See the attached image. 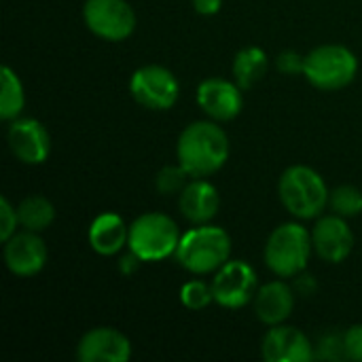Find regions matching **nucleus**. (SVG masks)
Segmentation results:
<instances>
[{"label":"nucleus","mask_w":362,"mask_h":362,"mask_svg":"<svg viewBox=\"0 0 362 362\" xmlns=\"http://www.w3.org/2000/svg\"><path fill=\"white\" fill-rule=\"evenodd\" d=\"M229 138L218 121H195L187 125L176 144L178 163L191 178L216 174L229 159Z\"/></svg>","instance_id":"1"},{"label":"nucleus","mask_w":362,"mask_h":362,"mask_svg":"<svg viewBox=\"0 0 362 362\" xmlns=\"http://www.w3.org/2000/svg\"><path fill=\"white\" fill-rule=\"evenodd\" d=\"M174 257L195 276L214 274L231 259V238L218 225H195L182 233Z\"/></svg>","instance_id":"2"},{"label":"nucleus","mask_w":362,"mask_h":362,"mask_svg":"<svg viewBox=\"0 0 362 362\" xmlns=\"http://www.w3.org/2000/svg\"><path fill=\"white\" fill-rule=\"evenodd\" d=\"M282 206L301 221L318 218L329 206V187L325 178L310 165H291L282 172L278 182Z\"/></svg>","instance_id":"3"},{"label":"nucleus","mask_w":362,"mask_h":362,"mask_svg":"<svg viewBox=\"0 0 362 362\" xmlns=\"http://www.w3.org/2000/svg\"><path fill=\"white\" fill-rule=\"evenodd\" d=\"M312 252V231H308L301 223H282L267 238L263 259L274 276L297 278L305 272Z\"/></svg>","instance_id":"4"},{"label":"nucleus","mask_w":362,"mask_h":362,"mask_svg":"<svg viewBox=\"0 0 362 362\" xmlns=\"http://www.w3.org/2000/svg\"><path fill=\"white\" fill-rule=\"evenodd\" d=\"M180 238L182 233L174 218L161 212H146L129 225L127 248L138 255L142 263H157L176 255Z\"/></svg>","instance_id":"5"},{"label":"nucleus","mask_w":362,"mask_h":362,"mask_svg":"<svg viewBox=\"0 0 362 362\" xmlns=\"http://www.w3.org/2000/svg\"><path fill=\"white\" fill-rule=\"evenodd\" d=\"M358 72V57L344 45H320L305 55L303 74L320 91H339L348 87Z\"/></svg>","instance_id":"6"},{"label":"nucleus","mask_w":362,"mask_h":362,"mask_svg":"<svg viewBox=\"0 0 362 362\" xmlns=\"http://www.w3.org/2000/svg\"><path fill=\"white\" fill-rule=\"evenodd\" d=\"M132 98L148 110H170L180 95V83L176 74L159 64L138 68L129 78Z\"/></svg>","instance_id":"7"},{"label":"nucleus","mask_w":362,"mask_h":362,"mask_svg":"<svg viewBox=\"0 0 362 362\" xmlns=\"http://www.w3.org/2000/svg\"><path fill=\"white\" fill-rule=\"evenodd\" d=\"M83 19L91 34L108 42H121L136 30V13L127 0H85Z\"/></svg>","instance_id":"8"},{"label":"nucleus","mask_w":362,"mask_h":362,"mask_svg":"<svg viewBox=\"0 0 362 362\" xmlns=\"http://www.w3.org/2000/svg\"><path fill=\"white\" fill-rule=\"evenodd\" d=\"M214 303L227 310H240L248 305L257 295V274L255 269L240 259H229L212 278Z\"/></svg>","instance_id":"9"},{"label":"nucleus","mask_w":362,"mask_h":362,"mask_svg":"<svg viewBox=\"0 0 362 362\" xmlns=\"http://www.w3.org/2000/svg\"><path fill=\"white\" fill-rule=\"evenodd\" d=\"M242 91L244 89L235 81L210 76L197 85L195 98H197L199 108L212 121L225 123V121H233L242 112V108H244Z\"/></svg>","instance_id":"10"},{"label":"nucleus","mask_w":362,"mask_h":362,"mask_svg":"<svg viewBox=\"0 0 362 362\" xmlns=\"http://www.w3.org/2000/svg\"><path fill=\"white\" fill-rule=\"evenodd\" d=\"M11 153L25 165H40L51 153V136L36 119H13L6 132Z\"/></svg>","instance_id":"11"},{"label":"nucleus","mask_w":362,"mask_h":362,"mask_svg":"<svg viewBox=\"0 0 362 362\" xmlns=\"http://www.w3.org/2000/svg\"><path fill=\"white\" fill-rule=\"evenodd\" d=\"M314 252L327 263H344L354 250V231L348 218L339 214H329L316 221L312 229Z\"/></svg>","instance_id":"12"},{"label":"nucleus","mask_w":362,"mask_h":362,"mask_svg":"<svg viewBox=\"0 0 362 362\" xmlns=\"http://www.w3.org/2000/svg\"><path fill=\"white\" fill-rule=\"evenodd\" d=\"M47 244L36 231L23 229L4 242V263L6 269L17 278H32L47 265Z\"/></svg>","instance_id":"13"},{"label":"nucleus","mask_w":362,"mask_h":362,"mask_svg":"<svg viewBox=\"0 0 362 362\" xmlns=\"http://www.w3.org/2000/svg\"><path fill=\"white\" fill-rule=\"evenodd\" d=\"M261 354L267 362H310L316 358L310 337L284 322L269 327L261 344Z\"/></svg>","instance_id":"14"},{"label":"nucleus","mask_w":362,"mask_h":362,"mask_svg":"<svg viewBox=\"0 0 362 362\" xmlns=\"http://www.w3.org/2000/svg\"><path fill=\"white\" fill-rule=\"evenodd\" d=\"M76 358L81 362H127L132 358V344L119 329L95 327L78 339Z\"/></svg>","instance_id":"15"},{"label":"nucleus","mask_w":362,"mask_h":362,"mask_svg":"<svg viewBox=\"0 0 362 362\" xmlns=\"http://www.w3.org/2000/svg\"><path fill=\"white\" fill-rule=\"evenodd\" d=\"M178 208L191 225H206L218 214V189L206 178H191L178 195Z\"/></svg>","instance_id":"16"},{"label":"nucleus","mask_w":362,"mask_h":362,"mask_svg":"<svg viewBox=\"0 0 362 362\" xmlns=\"http://www.w3.org/2000/svg\"><path fill=\"white\" fill-rule=\"evenodd\" d=\"M252 303L257 318L267 327H276L291 318L295 310V291L284 280H272L257 291Z\"/></svg>","instance_id":"17"},{"label":"nucleus","mask_w":362,"mask_h":362,"mask_svg":"<svg viewBox=\"0 0 362 362\" xmlns=\"http://www.w3.org/2000/svg\"><path fill=\"white\" fill-rule=\"evenodd\" d=\"M87 240L100 257H115L129 242V225L115 212H102L91 221Z\"/></svg>","instance_id":"18"},{"label":"nucleus","mask_w":362,"mask_h":362,"mask_svg":"<svg viewBox=\"0 0 362 362\" xmlns=\"http://www.w3.org/2000/svg\"><path fill=\"white\" fill-rule=\"evenodd\" d=\"M267 68H269L267 53L261 47H246L235 53L231 72H233V81L246 91L265 76Z\"/></svg>","instance_id":"19"},{"label":"nucleus","mask_w":362,"mask_h":362,"mask_svg":"<svg viewBox=\"0 0 362 362\" xmlns=\"http://www.w3.org/2000/svg\"><path fill=\"white\" fill-rule=\"evenodd\" d=\"M19 225L28 231L42 233L55 221V206L45 195H28L17 206Z\"/></svg>","instance_id":"20"},{"label":"nucleus","mask_w":362,"mask_h":362,"mask_svg":"<svg viewBox=\"0 0 362 362\" xmlns=\"http://www.w3.org/2000/svg\"><path fill=\"white\" fill-rule=\"evenodd\" d=\"M23 106H25L23 83L8 66H4L0 74V117L4 121H13L21 115Z\"/></svg>","instance_id":"21"},{"label":"nucleus","mask_w":362,"mask_h":362,"mask_svg":"<svg viewBox=\"0 0 362 362\" xmlns=\"http://www.w3.org/2000/svg\"><path fill=\"white\" fill-rule=\"evenodd\" d=\"M329 208L333 214H339L344 218H352L362 214V191L352 185L335 187L329 195Z\"/></svg>","instance_id":"22"},{"label":"nucleus","mask_w":362,"mask_h":362,"mask_svg":"<svg viewBox=\"0 0 362 362\" xmlns=\"http://www.w3.org/2000/svg\"><path fill=\"white\" fill-rule=\"evenodd\" d=\"M212 301H214L212 284H208L204 280H189L180 288V303L191 312H199V310L208 308Z\"/></svg>","instance_id":"23"},{"label":"nucleus","mask_w":362,"mask_h":362,"mask_svg":"<svg viewBox=\"0 0 362 362\" xmlns=\"http://www.w3.org/2000/svg\"><path fill=\"white\" fill-rule=\"evenodd\" d=\"M189 172L176 163V165H165L159 170L157 178H155V187L161 195H180V191L187 187L189 182Z\"/></svg>","instance_id":"24"},{"label":"nucleus","mask_w":362,"mask_h":362,"mask_svg":"<svg viewBox=\"0 0 362 362\" xmlns=\"http://www.w3.org/2000/svg\"><path fill=\"white\" fill-rule=\"evenodd\" d=\"M17 225H19V214L17 208H13V204L8 202V197H0V240L6 242L17 233Z\"/></svg>","instance_id":"25"},{"label":"nucleus","mask_w":362,"mask_h":362,"mask_svg":"<svg viewBox=\"0 0 362 362\" xmlns=\"http://www.w3.org/2000/svg\"><path fill=\"white\" fill-rule=\"evenodd\" d=\"M344 354L348 361L362 362V325H354L344 333Z\"/></svg>","instance_id":"26"},{"label":"nucleus","mask_w":362,"mask_h":362,"mask_svg":"<svg viewBox=\"0 0 362 362\" xmlns=\"http://www.w3.org/2000/svg\"><path fill=\"white\" fill-rule=\"evenodd\" d=\"M276 66L282 74H303V68H305V55L297 53V51H282L276 59Z\"/></svg>","instance_id":"27"},{"label":"nucleus","mask_w":362,"mask_h":362,"mask_svg":"<svg viewBox=\"0 0 362 362\" xmlns=\"http://www.w3.org/2000/svg\"><path fill=\"white\" fill-rule=\"evenodd\" d=\"M140 263H142V259L129 250L125 257H121V261H119V272H121L123 276H132V274H136V272H138Z\"/></svg>","instance_id":"28"},{"label":"nucleus","mask_w":362,"mask_h":362,"mask_svg":"<svg viewBox=\"0 0 362 362\" xmlns=\"http://www.w3.org/2000/svg\"><path fill=\"white\" fill-rule=\"evenodd\" d=\"M193 6L199 15H216L223 6V0H193Z\"/></svg>","instance_id":"29"}]
</instances>
